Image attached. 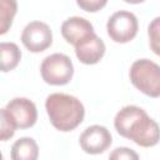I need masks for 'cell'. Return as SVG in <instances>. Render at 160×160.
<instances>
[{
    "label": "cell",
    "mask_w": 160,
    "mask_h": 160,
    "mask_svg": "<svg viewBox=\"0 0 160 160\" xmlns=\"http://www.w3.org/2000/svg\"><path fill=\"white\" fill-rule=\"evenodd\" d=\"M45 109L51 125L62 132L76 129L85 116L82 102L78 98L62 92L50 94L45 100Z\"/></svg>",
    "instance_id": "cell-2"
},
{
    "label": "cell",
    "mask_w": 160,
    "mask_h": 160,
    "mask_svg": "<svg viewBox=\"0 0 160 160\" xmlns=\"http://www.w3.org/2000/svg\"><path fill=\"white\" fill-rule=\"evenodd\" d=\"M21 60V51L15 42L0 44V66L2 72L14 70Z\"/></svg>",
    "instance_id": "cell-12"
},
{
    "label": "cell",
    "mask_w": 160,
    "mask_h": 160,
    "mask_svg": "<svg viewBox=\"0 0 160 160\" xmlns=\"http://www.w3.org/2000/svg\"><path fill=\"white\" fill-rule=\"evenodd\" d=\"M16 129H29L38 120L36 105L28 98H14L0 110Z\"/></svg>",
    "instance_id": "cell-6"
},
{
    "label": "cell",
    "mask_w": 160,
    "mask_h": 160,
    "mask_svg": "<svg viewBox=\"0 0 160 160\" xmlns=\"http://www.w3.org/2000/svg\"><path fill=\"white\" fill-rule=\"evenodd\" d=\"M124 1L128 4H140V2H144L145 0H124Z\"/></svg>",
    "instance_id": "cell-18"
},
{
    "label": "cell",
    "mask_w": 160,
    "mask_h": 160,
    "mask_svg": "<svg viewBox=\"0 0 160 160\" xmlns=\"http://www.w3.org/2000/svg\"><path fill=\"white\" fill-rule=\"evenodd\" d=\"M74 48L76 58L80 62L85 65L98 64L105 54V44L95 32L81 42H79L78 45H75Z\"/></svg>",
    "instance_id": "cell-10"
},
{
    "label": "cell",
    "mask_w": 160,
    "mask_h": 160,
    "mask_svg": "<svg viewBox=\"0 0 160 160\" xmlns=\"http://www.w3.org/2000/svg\"><path fill=\"white\" fill-rule=\"evenodd\" d=\"M94 32L95 31L92 24L81 16H71L66 19L61 25L62 38L66 40V42L74 46L92 35Z\"/></svg>",
    "instance_id": "cell-9"
},
{
    "label": "cell",
    "mask_w": 160,
    "mask_h": 160,
    "mask_svg": "<svg viewBox=\"0 0 160 160\" xmlns=\"http://www.w3.org/2000/svg\"><path fill=\"white\" fill-rule=\"evenodd\" d=\"M114 126L119 135L142 148L155 146L160 141V126L136 105H126L120 109L115 115Z\"/></svg>",
    "instance_id": "cell-1"
},
{
    "label": "cell",
    "mask_w": 160,
    "mask_h": 160,
    "mask_svg": "<svg viewBox=\"0 0 160 160\" xmlns=\"http://www.w3.org/2000/svg\"><path fill=\"white\" fill-rule=\"evenodd\" d=\"M111 142H112L111 134L102 125H91L86 128L79 138L80 148L86 154H91V155L102 154L105 150L110 148Z\"/></svg>",
    "instance_id": "cell-8"
},
{
    "label": "cell",
    "mask_w": 160,
    "mask_h": 160,
    "mask_svg": "<svg viewBox=\"0 0 160 160\" xmlns=\"http://www.w3.org/2000/svg\"><path fill=\"white\" fill-rule=\"evenodd\" d=\"M15 131H16V128L9 121V119L2 112H0V140L6 141L11 139Z\"/></svg>",
    "instance_id": "cell-15"
},
{
    "label": "cell",
    "mask_w": 160,
    "mask_h": 160,
    "mask_svg": "<svg viewBox=\"0 0 160 160\" xmlns=\"http://www.w3.org/2000/svg\"><path fill=\"white\" fill-rule=\"evenodd\" d=\"M108 0H76L78 6L88 12H96L106 5Z\"/></svg>",
    "instance_id": "cell-16"
},
{
    "label": "cell",
    "mask_w": 160,
    "mask_h": 160,
    "mask_svg": "<svg viewBox=\"0 0 160 160\" xmlns=\"http://www.w3.org/2000/svg\"><path fill=\"white\" fill-rule=\"evenodd\" d=\"M149 44L154 54L160 56V16L154 18L148 26Z\"/></svg>",
    "instance_id": "cell-14"
},
{
    "label": "cell",
    "mask_w": 160,
    "mask_h": 160,
    "mask_svg": "<svg viewBox=\"0 0 160 160\" xmlns=\"http://www.w3.org/2000/svg\"><path fill=\"white\" fill-rule=\"evenodd\" d=\"M10 156L12 160H35L39 156V146L32 138H20L12 144Z\"/></svg>",
    "instance_id": "cell-11"
},
{
    "label": "cell",
    "mask_w": 160,
    "mask_h": 160,
    "mask_svg": "<svg viewBox=\"0 0 160 160\" xmlns=\"http://www.w3.org/2000/svg\"><path fill=\"white\" fill-rule=\"evenodd\" d=\"M40 72L42 80L49 85H66L72 79L74 65L68 55L55 52L42 60L40 65Z\"/></svg>",
    "instance_id": "cell-4"
},
{
    "label": "cell",
    "mask_w": 160,
    "mask_h": 160,
    "mask_svg": "<svg viewBox=\"0 0 160 160\" xmlns=\"http://www.w3.org/2000/svg\"><path fill=\"white\" fill-rule=\"evenodd\" d=\"M110 159H114V160H122V159H128V160H138L139 159V155L132 150V149H129V148H116L110 155H109Z\"/></svg>",
    "instance_id": "cell-17"
},
{
    "label": "cell",
    "mask_w": 160,
    "mask_h": 160,
    "mask_svg": "<svg viewBox=\"0 0 160 160\" xmlns=\"http://www.w3.org/2000/svg\"><path fill=\"white\" fill-rule=\"evenodd\" d=\"M131 84L150 98H160V65L149 60H135L129 71Z\"/></svg>",
    "instance_id": "cell-3"
},
{
    "label": "cell",
    "mask_w": 160,
    "mask_h": 160,
    "mask_svg": "<svg viewBox=\"0 0 160 160\" xmlns=\"http://www.w3.org/2000/svg\"><path fill=\"white\" fill-rule=\"evenodd\" d=\"M106 30L109 38L119 44H125L131 41L139 30V22L135 14L120 10L114 12L108 22H106Z\"/></svg>",
    "instance_id": "cell-5"
},
{
    "label": "cell",
    "mask_w": 160,
    "mask_h": 160,
    "mask_svg": "<svg viewBox=\"0 0 160 160\" xmlns=\"http://www.w3.org/2000/svg\"><path fill=\"white\" fill-rule=\"evenodd\" d=\"M22 45L31 52H41L52 44V32L48 24L42 21L29 22L21 32Z\"/></svg>",
    "instance_id": "cell-7"
},
{
    "label": "cell",
    "mask_w": 160,
    "mask_h": 160,
    "mask_svg": "<svg viewBox=\"0 0 160 160\" xmlns=\"http://www.w3.org/2000/svg\"><path fill=\"white\" fill-rule=\"evenodd\" d=\"M18 11L16 0H0V34L4 35L10 29Z\"/></svg>",
    "instance_id": "cell-13"
}]
</instances>
